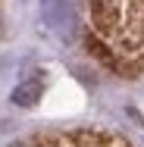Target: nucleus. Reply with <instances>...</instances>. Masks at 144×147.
Segmentation results:
<instances>
[{"label":"nucleus","instance_id":"f257e3e1","mask_svg":"<svg viewBox=\"0 0 144 147\" xmlns=\"http://www.w3.org/2000/svg\"><path fill=\"white\" fill-rule=\"evenodd\" d=\"M41 78H25V82H19L16 88H13V103L16 107H31V103H38L41 100Z\"/></svg>","mask_w":144,"mask_h":147}]
</instances>
